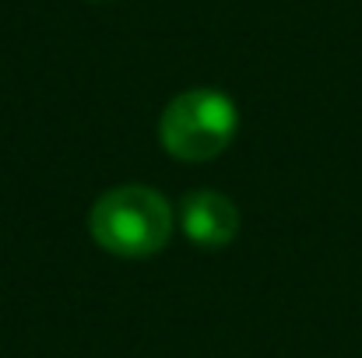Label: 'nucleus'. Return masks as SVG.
Here are the masks:
<instances>
[{"label": "nucleus", "instance_id": "7ed1b4c3", "mask_svg": "<svg viewBox=\"0 0 362 358\" xmlns=\"http://www.w3.org/2000/svg\"><path fill=\"white\" fill-rule=\"evenodd\" d=\"M180 225L190 242L204 249H222L240 232V211L218 190H194L180 204Z\"/></svg>", "mask_w": 362, "mask_h": 358}, {"label": "nucleus", "instance_id": "f257e3e1", "mask_svg": "<svg viewBox=\"0 0 362 358\" xmlns=\"http://www.w3.org/2000/svg\"><path fill=\"white\" fill-rule=\"evenodd\" d=\"M88 229L106 253L151 256L173 236V208L151 186H117L95 201Z\"/></svg>", "mask_w": 362, "mask_h": 358}, {"label": "nucleus", "instance_id": "f03ea898", "mask_svg": "<svg viewBox=\"0 0 362 358\" xmlns=\"http://www.w3.org/2000/svg\"><path fill=\"white\" fill-rule=\"evenodd\" d=\"M236 102L215 88H194L176 95L158 123L162 148L180 162H208L236 137Z\"/></svg>", "mask_w": 362, "mask_h": 358}]
</instances>
